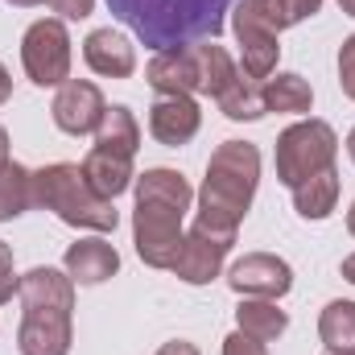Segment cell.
Returning <instances> with one entry per match:
<instances>
[{"instance_id": "obj_1", "label": "cell", "mask_w": 355, "mask_h": 355, "mask_svg": "<svg viewBox=\"0 0 355 355\" xmlns=\"http://www.w3.org/2000/svg\"><path fill=\"white\" fill-rule=\"evenodd\" d=\"M240 0H107L112 17L124 21L149 50H178L194 42H215L227 12Z\"/></svg>"}, {"instance_id": "obj_2", "label": "cell", "mask_w": 355, "mask_h": 355, "mask_svg": "<svg viewBox=\"0 0 355 355\" xmlns=\"http://www.w3.org/2000/svg\"><path fill=\"white\" fill-rule=\"evenodd\" d=\"M190 211V186L174 170H145L137 178V252L153 268H174L182 252V215Z\"/></svg>"}, {"instance_id": "obj_3", "label": "cell", "mask_w": 355, "mask_h": 355, "mask_svg": "<svg viewBox=\"0 0 355 355\" xmlns=\"http://www.w3.org/2000/svg\"><path fill=\"white\" fill-rule=\"evenodd\" d=\"M257 178H261L257 145L223 141L211 153L207 182H202V194H198V227L219 232V236H236V227L248 215V202L257 194Z\"/></svg>"}, {"instance_id": "obj_4", "label": "cell", "mask_w": 355, "mask_h": 355, "mask_svg": "<svg viewBox=\"0 0 355 355\" xmlns=\"http://www.w3.org/2000/svg\"><path fill=\"white\" fill-rule=\"evenodd\" d=\"M25 318L17 347L21 355H67L71 352V310H75V281L58 268H33L17 285Z\"/></svg>"}, {"instance_id": "obj_5", "label": "cell", "mask_w": 355, "mask_h": 355, "mask_svg": "<svg viewBox=\"0 0 355 355\" xmlns=\"http://www.w3.org/2000/svg\"><path fill=\"white\" fill-rule=\"evenodd\" d=\"M33 207L54 211L71 227H91V232H116V207L87 182L83 166L58 162L33 174Z\"/></svg>"}, {"instance_id": "obj_6", "label": "cell", "mask_w": 355, "mask_h": 355, "mask_svg": "<svg viewBox=\"0 0 355 355\" xmlns=\"http://www.w3.org/2000/svg\"><path fill=\"white\" fill-rule=\"evenodd\" d=\"M137 145H141V124L128 107H107L103 112V124L95 128V145H91L87 162H83V174L87 182L103 194V198H116L128 190L132 182V157H137Z\"/></svg>"}, {"instance_id": "obj_7", "label": "cell", "mask_w": 355, "mask_h": 355, "mask_svg": "<svg viewBox=\"0 0 355 355\" xmlns=\"http://www.w3.org/2000/svg\"><path fill=\"white\" fill-rule=\"evenodd\" d=\"M335 153H339L335 128L327 120H302V124L285 128L277 141V178L293 190L306 178L335 170Z\"/></svg>"}, {"instance_id": "obj_8", "label": "cell", "mask_w": 355, "mask_h": 355, "mask_svg": "<svg viewBox=\"0 0 355 355\" xmlns=\"http://www.w3.org/2000/svg\"><path fill=\"white\" fill-rule=\"evenodd\" d=\"M25 75L37 87H62L71 75V37L62 21H33L21 42Z\"/></svg>"}, {"instance_id": "obj_9", "label": "cell", "mask_w": 355, "mask_h": 355, "mask_svg": "<svg viewBox=\"0 0 355 355\" xmlns=\"http://www.w3.org/2000/svg\"><path fill=\"white\" fill-rule=\"evenodd\" d=\"M50 112H54V124H58L62 132L83 137V132H95V128L103 124L107 103H103V95H99L95 83H87V79H67V83L58 87V95H54Z\"/></svg>"}, {"instance_id": "obj_10", "label": "cell", "mask_w": 355, "mask_h": 355, "mask_svg": "<svg viewBox=\"0 0 355 355\" xmlns=\"http://www.w3.org/2000/svg\"><path fill=\"white\" fill-rule=\"evenodd\" d=\"M236 244V236H219V232H207V227H190V236H182V252L174 261V272L190 285H207L211 277H219L227 248Z\"/></svg>"}, {"instance_id": "obj_11", "label": "cell", "mask_w": 355, "mask_h": 355, "mask_svg": "<svg viewBox=\"0 0 355 355\" xmlns=\"http://www.w3.org/2000/svg\"><path fill=\"white\" fill-rule=\"evenodd\" d=\"M227 285L236 293H244V297H272L277 302L281 293H289L293 272H289V265L281 257L252 252V257H244V261H236V265L227 268Z\"/></svg>"}, {"instance_id": "obj_12", "label": "cell", "mask_w": 355, "mask_h": 355, "mask_svg": "<svg viewBox=\"0 0 355 355\" xmlns=\"http://www.w3.org/2000/svg\"><path fill=\"white\" fill-rule=\"evenodd\" d=\"M198 50L194 46H178V50H162L149 62V87L162 95H190L198 91Z\"/></svg>"}, {"instance_id": "obj_13", "label": "cell", "mask_w": 355, "mask_h": 355, "mask_svg": "<svg viewBox=\"0 0 355 355\" xmlns=\"http://www.w3.org/2000/svg\"><path fill=\"white\" fill-rule=\"evenodd\" d=\"M198 103L190 95H162L149 112V132L162 145H186L198 132Z\"/></svg>"}, {"instance_id": "obj_14", "label": "cell", "mask_w": 355, "mask_h": 355, "mask_svg": "<svg viewBox=\"0 0 355 355\" xmlns=\"http://www.w3.org/2000/svg\"><path fill=\"white\" fill-rule=\"evenodd\" d=\"M236 37H240V46H244V75L265 83L268 75H272V67H277V54H281L277 33L265 29L261 21H252V17L240 8V12H236Z\"/></svg>"}, {"instance_id": "obj_15", "label": "cell", "mask_w": 355, "mask_h": 355, "mask_svg": "<svg viewBox=\"0 0 355 355\" xmlns=\"http://www.w3.org/2000/svg\"><path fill=\"white\" fill-rule=\"evenodd\" d=\"M83 58L95 75H107V79H128L137 71V54L128 37H120L116 29H95L83 42Z\"/></svg>"}, {"instance_id": "obj_16", "label": "cell", "mask_w": 355, "mask_h": 355, "mask_svg": "<svg viewBox=\"0 0 355 355\" xmlns=\"http://www.w3.org/2000/svg\"><path fill=\"white\" fill-rule=\"evenodd\" d=\"M62 265H67V277L75 285H99L120 268V257H116V248L107 240H79V244L67 248Z\"/></svg>"}, {"instance_id": "obj_17", "label": "cell", "mask_w": 355, "mask_h": 355, "mask_svg": "<svg viewBox=\"0 0 355 355\" xmlns=\"http://www.w3.org/2000/svg\"><path fill=\"white\" fill-rule=\"evenodd\" d=\"M240 8H244L252 21H261L265 29L281 33V29H289V25H297V21H306V17H314V12L322 8V0H244Z\"/></svg>"}, {"instance_id": "obj_18", "label": "cell", "mask_w": 355, "mask_h": 355, "mask_svg": "<svg viewBox=\"0 0 355 355\" xmlns=\"http://www.w3.org/2000/svg\"><path fill=\"white\" fill-rule=\"evenodd\" d=\"M215 103L227 120H261L265 116V83L248 79V75H236Z\"/></svg>"}, {"instance_id": "obj_19", "label": "cell", "mask_w": 355, "mask_h": 355, "mask_svg": "<svg viewBox=\"0 0 355 355\" xmlns=\"http://www.w3.org/2000/svg\"><path fill=\"white\" fill-rule=\"evenodd\" d=\"M236 322H240V331L244 335H252V339H277L285 327H289V318H285V310H277V302L272 297H244L240 302V310H236Z\"/></svg>"}, {"instance_id": "obj_20", "label": "cell", "mask_w": 355, "mask_h": 355, "mask_svg": "<svg viewBox=\"0 0 355 355\" xmlns=\"http://www.w3.org/2000/svg\"><path fill=\"white\" fill-rule=\"evenodd\" d=\"M335 198H339V174L335 170H322V174L306 178L302 186H293V202H297L302 219H327L335 211Z\"/></svg>"}, {"instance_id": "obj_21", "label": "cell", "mask_w": 355, "mask_h": 355, "mask_svg": "<svg viewBox=\"0 0 355 355\" xmlns=\"http://www.w3.org/2000/svg\"><path fill=\"white\" fill-rule=\"evenodd\" d=\"M33 207V174L17 162H0V223Z\"/></svg>"}, {"instance_id": "obj_22", "label": "cell", "mask_w": 355, "mask_h": 355, "mask_svg": "<svg viewBox=\"0 0 355 355\" xmlns=\"http://www.w3.org/2000/svg\"><path fill=\"white\" fill-rule=\"evenodd\" d=\"M318 335L327 352L355 355V302H331L318 318Z\"/></svg>"}, {"instance_id": "obj_23", "label": "cell", "mask_w": 355, "mask_h": 355, "mask_svg": "<svg viewBox=\"0 0 355 355\" xmlns=\"http://www.w3.org/2000/svg\"><path fill=\"white\" fill-rule=\"evenodd\" d=\"M314 91L302 75H277L265 79V112H310Z\"/></svg>"}, {"instance_id": "obj_24", "label": "cell", "mask_w": 355, "mask_h": 355, "mask_svg": "<svg viewBox=\"0 0 355 355\" xmlns=\"http://www.w3.org/2000/svg\"><path fill=\"white\" fill-rule=\"evenodd\" d=\"M194 50H198V75H202V79H198V91L219 99L223 87L240 75V71H236V62L227 58V50H223V46H194Z\"/></svg>"}, {"instance_id": "obj_25", "label": "cell", "mask_w": 355, "mask_h": 355, "mask_svg": "<svg viewBox=\"0 0 355 355\" xmlns=\"http://www.w3.org/2000/svg\"><path fill=\"white\" fill-rule=\"evenodd\" d=\"M17 285H21V277L12 272V248L0 240V306L17 293Z\"/></svg>"}, {"instance_id": "obj_26", "label": "cell", "mask_w": 355, "mask_h": 355, "mask_svg": "<svg viewBox=\"0 0 355 355\" xmlns=\"http://www.w3.org/2000/svg\"><path fill=\"white\" fill-rule=\"evenodd\" d=\"M339 83H343V95L355 99V33L343 42V50H339Z\"/></svg>"}, {"instance_id": "obj_27", "label": "cell", "mask_w": 355, "mask_h": 355, "mask_svg": "<svg viewBox=\"0 0 355 355\" xmlns=\"http://www.w3.org/2000/svg\"><path fill=\"white\" fill-rule=\"evenodd\" d=\"M223 355H268V352H265V343H261V339H252V335L236 331V335H227V339H223Z\"/></svg>"}, {"instance_id": "obj_28", "label": "cell", "mask_w": 355, "mask_h": 355, "mask_svg": "<svg viewBox=\"0 0 355 355\" xmlns=\"http://www.w3.org/2000/svg\"><path fill=\"white\" fill-rule=\"evenodd\" d=\"M62 21H83V17H91V4L95 0H46Z\"/></svg>"}, {"instance_id": "obj_29", "label": "cell", "mask_w": 355, "mask_h": 355, "mask_svg": "<svg viewBox=\"0 0 355 355\" xmlns=\"http://www.w3.org/2000/svg\"><path fill=\"white\" fill-rule=\"evenodd\" d=\"M157 355H198V352H194V343H186V339H174V343H166V347H162Z\"/></svg>"}, {"instance_id": "obj_30", "label": "cell", "mask_w": 355, "mask_h": 355, "mask_svg": "<svg viewBox=\"0 0 355 355\" xmlns=\"http://www.w3.org/2000/svg\"><path fill=\"white\" fill-rule=\"evenodd\" d=\"M8 95H12V79H8V71L0 67V103H4Z\"/></svg>"}, {"instance_id": "obj_31", "label": "cell", "mask_w": 355, "mask_h": 355, "mask_svg": "<svg viewBox=\"0 0 355 355\" xmlns=\"http://www.w3.org/2000/svg\"><path fill=\"white\" fill-rule=\"evenodd\" d=\"M343 277H347V281L355 285V252L347 257V261H343Z\"/></svg>"}, {"instance_id": "obj_32", "label": "cell", "mask_w": 355, "mask_h": 355, "mask_svg": "<svg viewBox=\"0 0 355 355\" xmlns=\"http://www.w3.org/2000/svg\"><path fill=\"white\" fill-rule=\"evenodd\" d=\"M0 162H8V132L0 128Z\"/></svg>"}, {"instance_id": "obj_33", "label": "cell", "mask_w": 355, "mask_h": 355, "mask_svg": "<svg viewBox=\"0 0 355 355\" xmlns=\"http://www.w3.org/2000/svg\"><path fill=\"white\" fill-rule=\"evenodd\" d=\"M339 8H343L347 17H355V0H339Z\"/></svg>"}, {"instance_id": "obj_34", "label": "cell", "mask_w": 355, "mask_h": 355, "mask_svg": "<svg viewBox=\"0 0 355 355\" xmlns=\"http://www.w3.org/2000/svg\"><path fill=\"white\" fill-rule=\"evenodd\" d=\"M347 232L355 236V202H352V211H347Z\"/></svg>"}, {"instance_id": "obj_35", "label": "cell", "mask_w": 355, "mask_h": 355, "mask_svg": "<svg viewBox=\"0 0 355 355\" xmlns=\"http://www.w3.org/2000/svg\"><path fill=\"white\" fill-rule=\"evenodd\" d=\"M8 4H17V8H29V4H42V0H8Z\"/></svg>"}, {"instance_id": "obj_36", "label": "cell", "mask_w": 355, "mask_h": 355, "mask_svg": "<svg viewBox=\"0 0 355 355\" xmlns=\"http://www.w3.org/2000/svg\"><path fill=\"white\" fill-rule=\"evenodd\" d=\"M347 153H352V162H355V128H352V137H347Z\"/></svg>"}, {"instance_id": "obj_37", "label": "cell", "mask_w": 355, "mask_h": 355, "mask_svg": "<svg viewBox=\"0 0 355 355\" xmlns=\"http://www.w3.org/2000/svg\"><path fill=\"white\" fill-rule=\"evenodd\" d=\"M327 355H343V352H327Z\"/></svg>"}]
</instances>
